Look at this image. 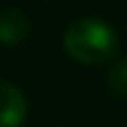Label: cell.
<instances>
[{"label":"cell","mask_w":127,"mask_h":127,"mask_svg":"<svg viewBox=\"0 0 127 127\" xmlns=\"http://www.w3.org/2000/svg\"><path fill=\"white\" fill-rule=\"evenodd\" d=\"M107 87L114 96L127 98V56L118 58L112 65V69L107 74Z\"/></svg>","instance_id":"4"},{"label":"cell","mask_w":127,"mask_h":127,"mask_svg":"<svg viewBox=\"0 0 127 127\" xmlns=\"http://www.w3.org/2000/svg\"><path fill=\"white\" fill-rule=\"evenodd\" d=\"M29 33V20L27 16L16 9L7 7L0 9V45H18Z\"/></svg>","instance_id":"3"},{"label":"cell","mask_w":127,"mask_h":127,"mask_svg":"<svg viewBox=\"0 0 127 127\" xmlns=\"http://www.w3.org/2000/svg\"><path fill=\"white\" fill-rule=\"evenodd\" d=\"M63 47L69 58L83 65H100L118 54V33L100 18H78L63 33Z\"/></svg>","instance_id":"1"},{"label":"cell","mask_w":127,"mask_h":127,"mask_svg":"<svg viewBox=\"0 0 127 127\" xmlns=\"http://www.w3.org/2000/svg\"><path fill=\"white\" fill-rule=\"evenodd\" d=\"M27 98L20 87L0 80V127H20L27 121Z\"/></svg>","instance_id":"2"}]
</instances>
